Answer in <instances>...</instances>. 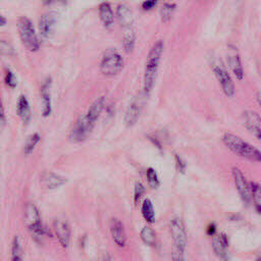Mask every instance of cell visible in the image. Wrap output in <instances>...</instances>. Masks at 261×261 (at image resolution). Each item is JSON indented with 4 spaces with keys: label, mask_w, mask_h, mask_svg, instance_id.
I'll list each match as a JSON object with an SVG mask.
<instances>
[{
    "label": "cell",
    "mask_w": 261,
    "mask_h": 261,
    "mask_svg": "<svg viewBox=\"0 0 261 261\" xmlns=\"http://www.w3.org/2000/svg\"><path fill=\"white\" fill-rule=\"evenodd\" d=\"M223 144L236 155L251 161L261 162V151L232 133H224Z\"/></svg>",
    "instance_id": "6da1fadb"
},
{
    "label": "cell",
    "mask_w": 261,
    "mask_h": 261,
    "mask_svg": "<svg viewBox=\"0 0 261 261\" xmlns=\"http://www.w3.org/2000/svg\"><path fill=\"white\" fill-rule=\"evenodd\" d=\"M163 42L157 41L149 51L144 74V93L146 95H148L154 87L160 59L163 53Z\"/></svg>",
    "instance_id": "7a4b0ae2"
},
{
    "label": "cell",
    "mask_w": 261,
    "mask_h": 261,
    "mask_svg": "<svg viewBox=\"0 0 261 261\" xmlns=\"http://www.w3.org/2000/svg\"><path fill=\"white\" fill-rule=\"evenodd\" d=\"M24 222L36 241L39 242L44 237H52L49 229L42 222L39 209L33 203H28L25 206Z\"/></svg>",
    "instance_id": "3957f363"
},
{
    "label": "cell",
    "mask_w": 261,
    "mask_h": 261,
    "mask_svg": "<svg viewBox=\"0 0 261 261\" xmlns=\"http://www.w3.org/2000/svg\"><path fill=\"white\" fill-rule=\"evenodd\" d=\"M16 25L20 41L25 49L32 52L38 51L40 48V41L32 21L25 16H20L17 19Z\"/></svg>",
    "instance_id": "277c9868"
},
{
    "label": "cell",
    "mask_w": 261,
    "mask_h": 261,
    "mask_svg": "<svg viewBox=\"0 0 261 261\" xmlns=\"http://www.w3.org/2000/svg\"><path fill=\"white\" fill-rule=\"evenodd\" d=\"M123 68V59L115 49H107L103 54L100 70L104 75L113 76L118 74Z\"/></svg>",
    "instance_id": "5b68a950"
},
{
    "label": "cell",
    "mask_w": 261,
    "mask_h": 261,
    "mask_svg": "<svg viewBox=\"0 0 261 261\" xmlns=\"http://www.w3.org/2000/svg\"><path fill=\"white\" fill-rule=\"evenodd\" d=\"M212 69H213L215 76H216L223 93L225 94V96L232 97L234 95V91H236L234 85H233V82H232L227 69L223 65V63L219 60H214L212 62Z\"/></svg>",
    "instance_id": "8992f818"
},
{
    "label": "cell",
    "mask_w": 261,
    "mask_h": 261,
    "mask_svg": "<svg viewBox=\"0 0 261 261\" xmlns=\"http://www.w3.org/2000/svg\"><path fill=\"white\" fill-rule=\"evenodd\" d=\"M169 231L173 241V248L185 252L187 247V231L182 220L179 217H173L169 222Z\"/></svg>",
    "instance_id": "52a82bcc"
},
{
    "label": "cell",
    "mask_w": 261,
    "mask_h": 261,
    "mask_svg": "<svg viewBox=\"0 0 261 261\" xmlns=\"http://www.w3.org/2000/svg\"><path fill=\"white\" fill-rule=\"evenodd\" d=\"M231 173H232V177H233V181H234L237 191H238L241 199L246 204H249L252 201L250 184L246 179L244 173L238 167H232Z\"/></svg>",
    "instance_id": "ba28073f"
},
{
    "label": "cell",
    "mask_w": 261,
    "mask_h": 261,
    "mask_svg": "<svg viewBox=\"0 0 261 261\" xmlns=\"http://www.w3.org/2000/svg\"><path fill=\"white\" fill-rule=\"evenodd\" d=\"M93 127L94 124L91 123L86 116H83L74 124L70 134V139L75 143H82L88 139Z\"/></svg>",
    "instance_id": "9c48e42d"
},
{
    "label": "cell",
    "mask_w": 261,
    "mask_h": 261,
    "mask_svg": "<svg viewBox=\"0 0 261 261\" xmlns=\"http://www.w3.org/2000/svg\"><path fill=\"white\" fill-rule=\"evenodd\" d=\"M244 123L247 129L261 142V117L258 113L247 110L243 114Z\"/></svg>",
    "instance_id": "30bf717a"
},
{
    "label": "cell",
    "mask_w": 261,
    "mask_h": 261,
    "mask_svg": "<svg viewBox=\"0 0 261 261\" xmlns=\"http://www.w3.org/2000/svg\"><path fill=\"white\" fill-rule=\"evenodd\" d=\"M56 17L51 12H46L42 14L39 20V33L42 38L48 39L50 38L55 30Z\"/></svg>",
    "instance_id": "8fae6325"
},
{
    "label": "cell",
    "mask_w": 261,
    "mask_h": 261,
    "mask_svg": "<svg viewBox=\"0 0 261 261\" xmlns=\"http://www.w3.org/2000/svg\"><path fill=\"white\" fill-rule=\"evenodd\" d=\"M53 228H54V232L56 238L58 239L59 244L66 249L69 245V241H70V228L67 224L66 221L62 220V219H56L53 222Z\"/></svg>",
    "instance_id": "7c38bea8"
},
{
    "label": "cell",
    "mask_w": 261,
    "mask_h": 261,
    "mask_svg": "<svg viewBox=\"0 0 261 261\" xmlns=\"http://www.w3.org/2000/svg\"><path fill=\"white\" fill-rule=\"evenodd\" d=\"M110 233L112 240L118 247H124L126 243V236L124 232V227L122 222L117 218H112L110 220Z\"/></svg>",
    "instance_id": "4fadbf2b"
},
{
    "label": "cell",
    "mask_w": 261,
    "mask_h": 261,
    "mask_svg": "<svg viewBox=\"0 0 261 261\" xmlns=\"http://www.w3.org/2000/svg\"><path fill=\"white\" fill-rule=\"evenodd\" d=\"M141 109H142V101L139 98H137L129 104L124 114L125 126L130 127L137 123L139 116L141 114Z\"/></svg>",
    "instance_id": "5bb4252c"
},
{
    "label": "cell",
    "mask_w": 261,
    "mask_h": 261,
    "mask_svg": "<svg viewBox=\"0 0 261 261\" xmlns=\"http://www.w3.org/2000/svg\"><path fill=\"white\" fill-rule=\"evenodd\" d=\"M50 87L51 80L47 79L41 88V101H42V116L47 117L51 114L52 105H51V96H50Z\"/></svg>",
    "instance_id": "9a60e30c"
},
{
    "label": "cell",
    "mask_w": 261,
    "mask_h": 261,
    "mask_svg": "<svg viewBox=\"0 0 261 261\" xmlns=\"http://www.w3.org/2000/svg\"><path fill=\"white\" fill-rule=\"evenodd\" d=\"M227 63L230 67L232 73L236 75L238 80H243L244 77V69L242 65V61L239 53L234 49H230L227 53Z\"/></svg>",
    "instance_id": "2e32d148"
},
{
    "label": "cell",
    "mask_w": 261,
    "mask_h": 261,
    "mask_svg": "<svg viewBox=\"0 0 261 261\" xmlns=\"http://www.w3.org/2000/svg\"><path fill=\"white\" fill-rule=\"evenodd\" d=\"M43 185L49 190H55L66 182V178L55 172H46L42 176Z\"/></svg>",
    "instance_id": "e0dca14e"
},
{
    "label": "cell",
    "mask_w": 261,
    "mask_h": 261,
    "mask_svg": "<svg viewBox=\"0 0 261 261\" xmlns=\"http://www.w3.org/2000/svg\"><path fill=\"white\" fill-rule=\"evenodd\" d=\"M104 105H105V98L104 97H99L97 98L90 106L87 114L85 115L87 117V119L95 124V122L97 121V119L99 118L103 108H104Z\"/></svg>",
    "instance_id": "ac0fdd59"
},
{
    "label": "cell",
    "mask_w": 261,
    "mask_h": 261,
    "mask_svg": "<svg viewBox=\"0 0 261 261\" xmlns=\"http://www.w3.org/2000/svg\"><path fill=\"white\" fill-rule=\"evenodd\" d=\"M16 111L17 115L21 119V121L24 124H28L31 120V107L29 104V101L24 95H20L17 101V106H16Z\"/></svg>",
    "instance_id": "d6986e66"
},
{
    "label": "cell",
    "mask_w": 261,
    "mask_h": 261,
    "mask_svg": "<svg viewBox=\"0 0 261 261\" xmlns=\"http://www.w3.org/2000/svg\"><path fill=\"white\" fill-rule=\"evenodd\" d=\"M116 13H117L118 22L120 23L121 27L128 28L133 24V21H134L133 13H132V10L129 9V7L127 5L119 4L117 6Z\"/></svg>",
    "instance_id": "ffe728a7"
},
{
    "label": "cell",
    "mask_w": 261,
    "mask_h": 261,
    "mask_svg": "<svg viewBox=\"0 0 261 261\" xmlns=\"http://www.w3.org/2000/svg\"><path fill=\"white\" fill-rule=\"evenodd\" d=\"M212 248L216 256L221 261H229V255L227 252V247L221 242L218 234H214L212 239Z\"/></svg>",
    "instance_id": "44dd1931"
},
{
    "label": "cell",
    "mask_w": 261,
    "mask_h": 261,
    "mask_svg": "<svg viewBox=\"0 0 261 261\" xmlns=\"http://www.w3.org/2000/svg\"><path fill=\"white\" fill-rule=\"evenodd\" d=\"M99 12L103 24L106 28H110L114 21V15L110 4L108 2H103L99 7Z\"/></svg>",
    "instance_id": "7402d4cb"
},
{
    "label": "cell",
    "mask_w": 261,
    "mask_h": 261,
    "mask_svg": "<svg viewBox=\"0 0 261 261\" xmlns=\"http://www.w3.org/2000/svg\"><path fill=\"white\" fill-rule=\"evenodd\" d=\"M142 215L144 219L149 223L152 224L155 222V211H154V206L151 200L145 199L142 204V209H141Z\"/></svg>",
    "instance_id": "603a6c76"
},
{
    "label": "cell",
    "mask_w": 261,
    "mask_h": 261,
    "mask_svg": "<svg viewBox=\"0 0 261 261\" xmlns=\"http://www.w3.org/2000/svg\"><path fill=\"white\" fill-rule=\"evenodd\" d=\"M140 237L141 240L148 246H154L156 243V233L154 229L149 225H146L141 229Z\"/></svg>",
    "instance_id": "cb8c5ba5"
},
{
    "label": "cell",
    "mask_w": 261,
    "mask_h": 261,
    "mask_svg": "<svg viewBox=\"0 0 261 261\" xmlns=\"http://www.w3.org/2000/svg\"><path fill=\"white\" fill-rule=\"evenodd\" d=\"M22 248L21 244L19 242V239L17 237L13 238L12 241V247H11V257L10 261H22Z\"/></svg>",
    "instance_id": "d4e9b609"
},
{
    "label": "cell",
    "mask_w": 261,
    "mask_h": 261,
    "mask_svg": "<svg viewBox=\"0 0 261 261\" xmlns=\"http://www.w3.org/2000/svg\"><path fill=\"white\" fill-rule=\"evenodd\" d=\"M40 140H41V137H40V135H39L38 133L32 134V135L28 138V140H27V142H25V144H24V148H23L24 154H25V155H30V154L34 151L35 147L38 145V143L40 142Z\"/></svg>",
    "instance_id": "484cf974"
},
{
    "label": "cell",
    "mask_w": 261,
    "mask_h": 261,
    "mask_svg": "<svg viewBox=\"0 0 261 261\" xmlns=\"http://www.w3.org/2000/svg\"><path fill=\"white\" fill-rule=\"evenodd\" d=\"M135 42H136V35L133 31H128L127 33H125L124 37H123V49L126 53H132L135 47Z\"/></svg>",
    "instance_id": "4316f807"
},
{
    "label": "cell",
    "mask_w": 261,
    "mask_h": 261,
    "mask_svg": "<svg viewBox=\"0 0 261 261\" xmlns=\"http://www.w3.org/2000/svg\"><path fill=\"white\" fill-rule=\"evenodd\" d=\"M174 10H175V4L174 3H165V4H163V6L160 9V16H161L162 21L167 22L171 18Z\"/></svg>",
    "instance_id": "83f0119b"
},
{
    "label": "cell",
    "mask_w": 261,
    "mask_h": 261,
    "mask_svg": "<svg viewBox=\"0 0 261 261\" xmlns=\"http://www.w3.org/2000/svg\"><path fill=\"white\" fill-rule=\"evenodd\" d=\"M146 177H147V180H148V184L151 188L153 189H156L159 187L160 185V180L158 178V175H157V172L154 168L152 167H149L146 171Z\"/></svg>",
    "instance_id": "f1b7e54d"
},
{
    "label": "cell",
    "mask_w": 261,
    "mask_h": 261,
    "mask_svg": "<svg viewBox=\"0 0 261 261\" xmlns=\"http://www.w3.org/2000/svg\"><path fill=\"white\" fill-rule=\"evenodd\" d=\"M252 200L255 206H261V186L258 182H250Z\"/></svg>",
    "instance_id": "f546056e"
},
{
    "label": "cell",
    "mask_w": 261,
    "mask_h": 261,
    "mask_svg": "<svg viewBox=\"0 0 261 261\" xmlns=\"http://www.w3.org/2000/svg\"><path fill=\"white\" fill-rule=\"evenodd\" d=\"M14 54L13 47L6 41L0 40V55L10 57Z\"/></svg>",
    "instance_id": "4dcf8cb0"
},
{
    "label": "cell",
    "mask_w": 261,
    "mask_h": 261,
    "mask_svg": "<svg viewBox=\"0 0 261 261\" xmlns=\"http://www.w3.org/2000/svg\"><path fill=\"white\" fill-rule=\"evenodd\" d=\"M144 193H145V187L143 186L142 182L137 181L134 188V202L138 203L142 198V196L144 195Z\"/></svg>",
    "instance_id": "1f68e13d"
},
{
    "label": "cell",
    "mask_w": 261,
    "mask_h": 261,
    "mask_svg": "<svg viewBox=\"0 0 261 261\" xmlns=\"http://www.w3.org/2000/svg\"><path fill=\"white\" fill-rule=\"evenodd\" d=\"M4 81H5V84L9 87V88H15L16 87V84H17V81H16V77L14 75V73L7 69L6 70V73H5V77H4Z\"/></svg>",
    "instance_id": "d6a6232c"
},
{
    "label": "cell",
    "mask_w": 261,
    "mask_h": 261,
    "mask_svg": "<svg viewBox=\"0 0 261 261\" xmlns=\"http://www.w3.org/2000/svg\"><path fill=\"white\" fill-rule=\"evenodd\" d=\"M174 159H175V166L176 169L180 172V173H185L186 172V168H187V164L186 161L177 154L174 155Z\"/></svg>",
    "instance_id": "836d02e7"
},
{
    "label": "cell",
    "mask_w": 261,
    "mask_h": 261,
    "mask_svg": "<svg viewBox=\"0 0 261 261\" xmlns=\"http://www.w3.org/2000/svg\"><path fill=\"white\" fill-rule=\"evenodd\" d=\"M171 259L172 261H186L185 257H184V252L173 248L172 252H171Z\"/></svg>",
    "instance_id": "e575fe53"
},
{
    "label": "cell",
    "mask_w": 261,
    "mask_h": 261,
    "mask_svg": "<svg viewBox=\"0 0 261 261\" xmlns=\"http://www.w3.org/2000/svg\"><path fill=\"white\" fill-rule=\"evenodd\" d=\"M158 0H145L143 3H142V8L144 10H151L152 8H154L157 4Z\"/></svg>",
    "instance_id": "d590c367"
},
{
    "label": "cell",
    "mask_w": 261,
    "mask_h": 261,
    "mask_svg": "<svg viewBox=\"0 0 261 261\" xmlns=\"http://www.w3.org/2000/svg\"><path fill=\"white\" fill-rule=\"evenodd\" d=\"M5 123V113H4V107L2 104V100L0 97V126H2Z\"/></svg>",
    "instance_id": "8d00e7d4"
},
{
    "label": "cell",
    "mask_w": 261,
    "mask_h": 261,
    "mask_svg": "<svg viewBox=\"0 0 261 261\" xmlns=\"http://www.w3.org/2000/svg\"><path fill=\"white\" fill-rule=\"evenodd\" d=\"M206 231H207V233H208L209 236H214V234H216V224H215L214 222L209 223L208 226H207Z\"/></svg>",
    "instance_id": "74e56055"
},
{
    "label": "cell",
    "mask_w": 261,
    "mask_h": 261,
    "mask_svg": "<svg viewBox=\"0 0 261 261\" xmlns=\"http://www.w3.org/2000/svg\"><path fill=\"white\" fill-rule=\"evenodd\" d=\"M63 1H65V0H43V3L46 5H50V4H53L56 2H63Z\"/></svg>",
    "instance_id": "f35d334b"
},
{
    "label": "cell",
    "mask_w": 261,
    "mask_h": 261,
    "mask_svg": "<svg viewBox=\"0 0 261 261\" xmlns=\"http://www.w3.org/2000/svg\"><path fill=\"white\" fill-rule=\"evenodd\" d=\"M5 23H6V19H5V17H4V16H2V15H0V27L4 25Z\"/></svg>",
    "instance_id": "ab89813d"
},
{
    "label": "cell",
    "mask_w": 261,
    "mask_h": 261,
    "mask_svg": "<svg viewBox=\"0 0 261 261\" xmlns=\"http://www.w3.org/2000/svg\"><path fill=\"white\" fill-rule=\"evenodd\" d=\"M255 208H256V211L258 212V214L261 215V206H255Z\"/></svg>",
    "instance_id": "60d3db41"
},
{
    "label": "cell",
    "mask_w": 261,
    "mask_h": 261,
    "mask_svg": "<svg viewBox=\"0 0 261 261\" xmlns=\"http://www.w3.org/2000/svg\"><path fill=\"white\" fill-rule=\"evenodd\" d=\"M257 100H258V102H259V104H260V106H261V93H259V94L257 95Z\"/></svg>",
    "instance_id": "b9f144b4"
},
{
    "label": "cell",
    "mask_w": 261,
    "mask_h": 261,
    "mask_svg": "<svg viewBox=\"0 0 261 261\" xmlns=\"http://www.w3.org/2000/svg\"><path fill=\"white\" fill-rule=\"evenodd\" d=\"M256 261H261V256H258V257L256 258Z\"/></svg>",
    "instance_id": "7bdbcfd3"
}]
</instances>
